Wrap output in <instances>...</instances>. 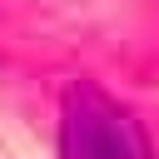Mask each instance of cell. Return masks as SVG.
Wrapping results in <instances>:
<instances>
[{"mask_svg": "<svg viewBox=\"0 0 159 159\" xmlns=\"http://www.w3.org/2000/svg\"><path fill=\"white\" fill-rule=\"evenodd\" d=\"M60 159H149V139L119 99L80 80L60 104Z\"/></svg>", "mask_w": 159, "mask_h": 159, "instance_id": "6da1fadb", "label": "cell"}]
</instances>
